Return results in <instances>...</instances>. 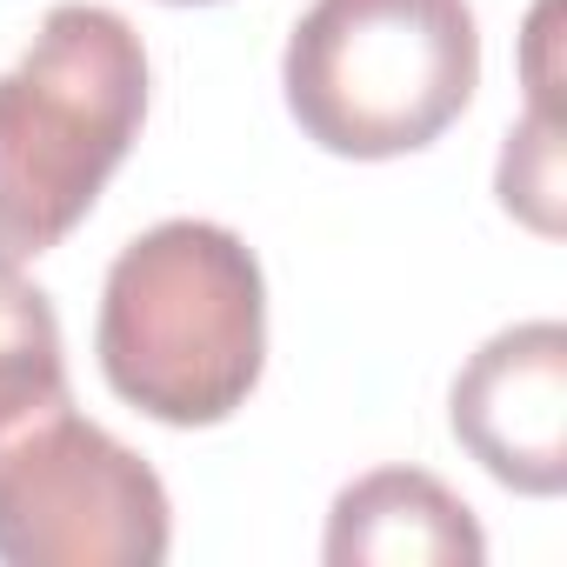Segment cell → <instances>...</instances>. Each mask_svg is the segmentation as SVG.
<instances>
[{"instance_id":"5b68a950","label":"cell","mask_w":567,"mask_h":567,"mask_svg":"<svg viewBox=\"0 0 567 567\" xmlns=\"http://www.w3.org/2000/svg\"><path fill=\"white\" fill-rule=\"evenodd\" d=\"M454 441L514 494L567 487V328L520 321L474 348L447 394Z\"/></svg>"},{"instance_id":"ba28073f","label":"cell","mask_w":567,"mask_h":567,"mask_svg":"<svg viewBox=\"0 0 567 567\" xmlns=\"http://www.w3.org/2000/svg\"><path fill=\"white\" fill-rule=\"evenodd\" d=\"M167 8H214V0H167Z\"/></svg>"},{"instance_id":"6da1fadb","label":"cell","mask_w":567,"mask_h":567,"mask_svg":"<svg viewBox=\"0 0 567 567\" xmlns=\"http://www.w3.org/2000/svg\"><path fill=\"white\" fill-rule=\"evenodd\" d=\"M94 354L107 388L161 427H220L267 368V280L220 220L134 234L101 288Z\"/></svg>"},{"instance_id":"3957f363","label":"cell","mask_w":567,"mask_h":567,"mask_svg":"<svg viewBox=\"0 0 567 567\" xmlns=\"http://www.w3.org/2000/svg\"><path fill=\"white\" fill-rule=\"evenodd\" d=\"M301 134L341 161H401L441 141L481 87L467 0H315L280 54Z\"/></svg>"},{"instance_id":"52a82bcc","label":"cell","mask_w":567,"mask_h":567,"mask_svg":"<svg viewBox=\"0 0 567 567\" xmlns=\"http://www.w3.org/2000/svg\"><path fill=\"white\" fill-rule=\"evenodd\" d=\"M54 401H68V354H61L54 301L21 274L14 254H0V427H14Z\"/></svg>"},{"instance_id":"277c9868","label":"cell","mask_w":567,"mask_h":567,"mask_svg":"<svg viewBox=\"0 0 567 567\" xmlns=\"http://www.w3.org/2000/svg\"><path fill=\"white\" fill-rule=\"evenodd\" d=\"M174 507L161 474L54 401L0 427V560L8 567H161Z\"/></svg>"},{"instance_id":"7a4b0ae2","label":"cell","mask_w":567,"mask_h":567,"mask_svg":"<svg viewBox=\"0 0 567 567\" xmlns=\"http://www.w3.org/2000/svg\"><path fill=\"white\" fill-rule=\"evenodd\" d=\"M147 121V48L94 0L48 8L34 48L0 74V254L61 247L134 154Z\"/></svg>"},{"instance_id":"8992f818","label":"cell","mask_w":567,"mask_h":567,"mask_svg":"<svg viewBox=\"0 0 567 567\" xmlns=\"http://www.w3.org/2000/svg\"><path fill=\"white\" fill-rule=\"evenodd\" d=\"M321 554L328 567H481L487 534L447 481L421 467H374L334 494Z\"/></svg>"}]
</instances>
